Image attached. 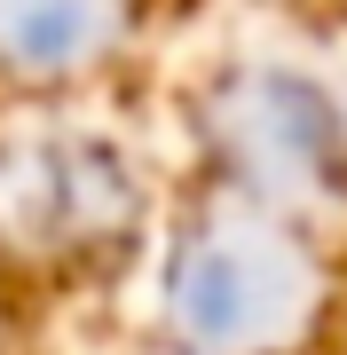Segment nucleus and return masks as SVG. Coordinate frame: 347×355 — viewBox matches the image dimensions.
<instances>
[{"label": "nucleus", "mask_w": 347, "mask_h": 355, "mask_svg": "<svg viewBox=\"0 0 347 355\" xmlns=\"http://www.w3.org/2000/svg\"><path fill=\"white\" fill-rule=\"evenodd\" d=\"M95 0H0V48L24 64H64L95 40Z\"/></svg>", "instance_id": "nucleus-1"}]
</instances>
